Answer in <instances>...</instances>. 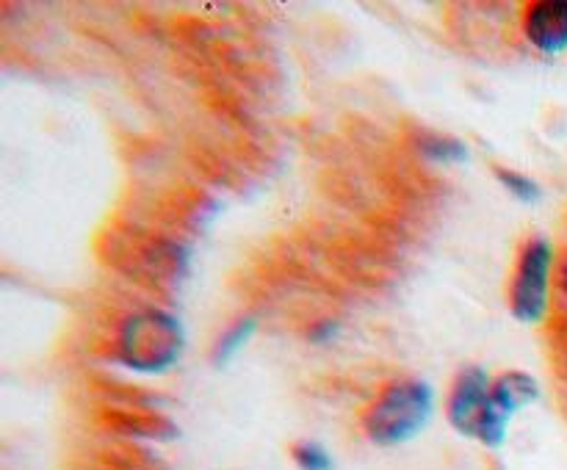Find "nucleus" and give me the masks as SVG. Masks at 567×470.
<instances>
[{
  "label": "nucleus",
  "instance_id": "f257e3e1",
  "mask_svg": "<svg viewBox=\"0 0 567 470\" xmlns=\"http://www.w3.org/2000/svg\"><path fill=\"white\" fill-rule=\"evenodd\" d=\"M186 348V330L166 307L131 310L111 337V359L133 374L161 376L175 368Z\"/></svg>",
  "mask_w": 567,
  "mask_h": 470
},
{
  "label": "nucleus",
  "instance_id": "f03ea898",
  "mask_svg": "<svg viewBox=\"0 0 567 470\" xmlns=\"http://www.w3.org/2000/svg\"><path fill=\"white\" fill-rule=\"evenodd\" d=\"M435 415V390L419 376L385 382L360 415V429L374 446L396 448L415 440Z\"/></svg>",
  "mask_w": 567,
  "mask_h": 470
},
{
  "label": "nucleus",
  "instance_id": "7ed1b4c3",
  "mask_svg": "<svg viewBox=\"0 0 567 470\" xmlns=\"http://www.w3.org/2000/svg\"><path fill=\"white\" fill-rule=\"evenodd\" d=\"M446 420L457 435L482 442L485 448H502L507 442L509 415L493 401V376L482 365H465L457 370L446 393Z\"/></svg>",
  "mask_w": 567,
  "mask_h": 470
},
{
  "label": "nucleus",
  "instance_id": "20e7f679",
  "mask_svg": "<svg viewBox=\"0 0 567 470\" xmlns=\"http://www.w3.org/2000/svg\"><path fill=\"white\" fill-rule=\"evenodd\" d=\"M557 265V249L546 236H529L520 243L507 291L509 313L518 324L535 326L551 315Z\"/></svg>",
  "mask_w": 567,
  "mask_h": 470
},
{
  "label": "nucleus",
  "instance_id": "39448f33",
  "mask_svg": "<svg viewBox=\"0 0 567 470\" xmlns=\"http://www.w3.org/2000/svg\"><path fill=\"white\" fill-rule=\"evenodd\" d=\"M109 260H114V265L125 269L136 280H147L155 285V282L175 280L177 274H183V269H186V249L177 247L175 241H166V238L127 230L122 236H114Z\"/></svg>",
  "mask_w": 567,
  "mask_h": 470
},
{
  "label": "nucleus",
  "instance_id": "423d86ee",
  "mask_svg": "<svg viewBox=\"0 0 567 470\" xmlns=\"http://www.w3.org/2000/svg\"><path fill=\"white\" fill-rule=\"evenodd\" d=\"M524 39L543 55L567 53V0H532L520 14Z\"/></svg>",
  "mask_w": 567,
  "mask_h": 470
},
{
  "label": "nucleus",
  "instance_id": "0eeeda50",
  "mask_svg": "<svg viewBox=\"0 0 567 470\" xmlns=\"http://www.w3.org/2000/svg\"><path fill=\"white\" fill-rule=\"evenodd\" d=\"M540 398V382L526 370H504L493 376V401L513 418Z\"/></svg>",
  "mask_w": 567,
  "mask_h": 470
},
{
  "label": "nucleus",
  "instance_id": "6e6552de",
  "mask_svg": "<svg viewBox=\"0 0 567 470\" xmlns=\"http://www.w3.org/2000/svg\"><path fill=\"white\" fill-rule=\"evenodd\" d=\"M415 147H419L421 158L437 166H457L471 158L468 144L454 136H446V133H421Z\"/></svg>",
  "mask_w": 567,
  "mask_h": 470
},
{
  "label": "nucleus",
  "instance_id": "1a4fd4ad",
  "mask_svg": "<svg viewBox=\"0 0 567 470\" xmlns=\"http://www.w3.org/2000/svg\"><path fill=\"white\" fill-rule=\"evenodd\" d=\"M111 426L120 429L122 435L131 437H150V440H166V437H175V426L169 424L161 415H147V412H114L111 415Z\"/></svg>",
  "mask_w": 567,
  "mask_h": 470
},
{
  "label": "nucleus",
  "instance_id": "9d476101",
  "mask_svg": "<svg viewBox=\"0 0 567 470\" xmlns=\"http://www.w3.org/2000/svg\"><path fill=\"white\" fill-rule=\"evenodd\" d=\"M255 330H258V321L249 318V315L247 318L233 321V324L227 326L219 337H216L214 346H210V363H214L216 368H221V365L230 363V359L236 357L238 352H244V346L252 341Z\"/></svg>",
  "mask_w": 567,
  "mask_h": 470
},
{
  "label": "nucleus",
  "instance_id": "9b49d317",
  "mask_svg": "<svg viewBox=\"0 0 567 470\" xmlns=\"http://www.w3.org/2000/svg\"><path fill=\"white\" fill-rule=\"evenodd\" d=\"M493 175H496V180L502 182L504 191L513 194L518 202L537 205L543 199L540 182H537L532 175H526V171L509 169V166H493Z\"/></svg>",
  "mask_w": 567,
  "mask_h": 470
},
{
  "label": "nucleus",
  "instance_id": "f8f14e48",
  "mask_svg": "<svg viewBox=\"0 0 567 470\" xmlns=\"http://www.w3.org/2000/svg\"><path fill=\"white\" fill-rule=\"evenodd\" d=\"M288 457L299 470H336L330 451L316 440H297L288 448Z\"/></svg>",
  "mask_w": 567,
  "mask_h": 470
},
{
  "label": "nucleus",
  "instance_id": "ddd939ff",
  "mask_svg": "<svg viewBox=\"0 0 567 470\" xmlns=\"http://www.w3.org/2000/svg\"><path fill=\"white\" fill-rule=\"evenodd\" d=\"M557 291L567 302V252L559 258V265H557Z\"/></svg>",
  "mask_w": 567,
  "mask_h": 470
}]
</instances>
